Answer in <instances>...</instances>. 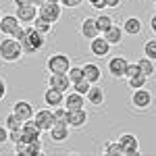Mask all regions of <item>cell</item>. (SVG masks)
Segmentation results:
<instances>
[{"instance_id":"1","label":"cell","mask_w":156,"mask_h":156,"mask_svg":"<svg viewBox=\"0 0 156 156\" xmlns=\"http://www.w3.org/2000/svg\"><path fill=\"white\" fill-rule=\"evenodd\" d=\"M46 46V36L34 29V25H25V37L21 40V48H23V56H36L37 52H42Z\"/></svg>"},{"instance_id":"2","label":"cell","mask_w":156,"mask_h":156,"mask_svg":"<svg viewBox=\"0 0 156 156\" xmlns=\"http://www.w3.org/2000/svg\"><path fill=\"white\" fill-rule=\"evenodd\" d=\"M23 58V48L21 42L15 40L12 36H6L0 40V60L4 62H19Z\"/></svg>"},{"instance_id":"3","label":"cell","mask_w":156,"mask_h":156,"mask_svg":"<svg viewBox=\"0 0 156 156\" xmlns=\"http://www.w3.org/2000/svg\"><path fill=\"white\" fill-rule=\"evenodd\" d=\"M152 92L146 90V87H137V90H131V106L135 110H148L152 106Z\"/></svg>"},{"instance_id":"4","label":"cell","mask_w":156,"mask_h":156,"mask_svg":"<svg viewBox=\"0 0 156 156\" xmlns=\"http://www.w3.org/2000/svg\"><path fill=\"white\" fill-rule=\"evenodd\" d=\"M46 69H48V73H67L71 69V58L67 54H62V52H56V54L48 56Z\"/></svg>"},{"instance_id":"5","label":"cell","mask_w":156,"mask_h":156,"mask_svg":"<svg viewBox=\"0 0 156 156\" xmlns=\"http://www.w3.org/2000/svg\"><path fill=\"white\" fill-rule=\"evenodd\" d=\"M37 15L54 25L60 19V15H62V6H60L58 2H44V4L37 6Z\"/></svg>"},{"instance_id":"6","label":"cell","mask_w":156,"mask_h":156,"mask_svg":"<svg viewBox=\"0 0 156 156\" xmlns=\"http://www.w3.org/2000/svg\"><path fill=\"white\" fill-rule=\"evenodd\" d=\"M123 148V156H135L140 154V140L133 135V133H121L119 140H117Z\"/></svg>"},{"instance_id":"7","label":"cell","mask_w":156,"mask_h":156,"mask_svg":"<svg viewBox=\"0 0 156 156\" xmlns=\"http://www.w3.org/2000/svg\"><path fill=\"white\" fill-rule=\"evenodd\" d=\"M34 121H36V125L42 129V131H50V127L56 123V119H54V110H52L50 106L42 108V110L34 112Z\"/></svg>"},{"instance_id":"8","label":"cell","mask_w":156,"mask_h":156,"mask_svg":"<svg viewBox=\"0 0 156 156\" xmlns=\"http://www.w3.org/2000/svg\"><path fill=\"white\" fill-rule=\"evenodd\" d=\"M110 48H112V46L106 42V37L102 36V34L90 40V52H92L94 56H98V58H106L108 54H110Z\"/></svg>"},{"instance_id":"9","label":"cell","mask_w":156,"mask_h":156,"mask_svg":"<svg viewBox=\"0 0 156 156\" xmlns=\"http://www.w3.org/2000/svg\"><path fill=\"white\" fill-rule=\"evenodd\" d=\"M50 142H54V144H62V142H67L69 137H71V127L67 125V123H60L56 121L52 127H50Z\"/></svg>"},{"instance_id":"10","label":"cell","mask_w":156,"mask_h":156,"mask_svg":"<svg viewBox=\"0 0 156 156\" xmlns=\"http://www.w3.org/2000/svg\"><path fill=\"white\" fill-rule=\"evenodd\" d=\"M87 110L85 108H75V110H69V117H67V125L71 129H83L87 125Z\"/></svg>"},{"instance_id":"11","label":"cell","mask_w":156,"mask_h":156,"mask_svg":"<svg viewBox=\"0 0 156 156\" xmlns=\"http://www.w3.org/2000/svg\"><path fill=\"white\" fill-rule=\"evenodd\" d=\"M48 87H54L58 92H69L71 90V79L67 73H50L48 75Z\"/></svg>"},{"instance_id":"12","label":"cell","mask_w":156,"mask_h":156,"mask_svg":"<svg viewBox=\"0 0 156 156\" xmlns=\"http://www.w3.org/2000/svg\"><path fill=\"white\" fill-rule=\"evenodd\" d=\"M127 65H129V62H127V58H123V56H112V58H108V73H110V77L123 79Z\"/></svg>"},{"instance_id":"13","label":"cell","mask_w":156,"mask_h":156,"mask_svg":"<svg viewBox=\"0 0 156 156\" xmlns=\"http://www.w3.org/2000/svg\"><path fill=\"white\" fill-rule=\"evenodd\" d=\"M21 133H23V142L29 144V142H34V140H40L42 129L36 125L34 119H27V121H23V125H21Z\"/></svg>"},{"instance_id":"14","label":"cell","mask_w":156,"mask_h":156,"mask_svg":"<svg viewBox=\"0 0 156 156\" xmlns=\"http://www.w3.org/2000/svg\"><path fill=\"white\" fill-rule=\"evenodd\" d=\"M104 100H106L104 90H102L98 83L90 85V90H87V94H85V102H87V104H92V106H102V104H104Z\"/></svg>"},{"instance_id":"15","label":"cell","mask_w":156,"mask_h":156,"mask_svg":"<svg viewBox=\"0 0 156 156\" xmlns=\"http://www.w3.org/2000/svg\"><path fill=\"white\" fill-rule=\"evenodd\" d=\"M17 19L21 21V23L29 25L34 23V19L37 17V6H34V4H21V6H17Z\"/></svg>"},{"instance_id":"16","label":"cell","mask_w":156,"mask_h":156,"mask_svg":"<svg viewBox=\"0 0 156 156\" xmlns=\"http://www.w3.org/2000/svg\"><path fill=\"white\" fill-rule=\"evenodd\" d=\"M79 34L83 40H92V37L100 36L98 31V25H96V17H85L81 21V27H79Z\"/></svg>"},{"instance_id":"17","label":"cell","mask_w":156,"mask_h":156,"mask_svg":"<svg viewBox=\"0 0 156 156\" xmlns=\"http://www.w3.org/2000/svg\"><path fill=\"white\" fill-rule=\"evenodd\" d=\"M12 112L21 121L34 119V106H31V102H27V100H17V102L12 104Z\"/></svg>"},{"instance_id":"18","label":"cell","mask_w":156,"mask_h":156,"mask_svg":"<svg viewBox=\"0 0 156 156\" xmlns=\"http://www.w3.org/2000/svg\"><path fill=\"white\" fill-rule=\"evenodd\" d=\"M121 27H123L125 36H140V34L144 31V23H142V19H137V17H127Z\"/></svg>"},{"instance_id":"19","label":"cell","mask_w":156,"mask_h":156,"mask_svg":"<svg viewBox=\"0 0 156 156\" xmlns=\"http://www.w3.org/2000/svg\"><path fill=\"white\" fill-rule=\"evenodd\" d=\"M21 25V21L17 19V15H2L0 19V34L2 36H12V31Z\"/></svg>"},{"instance_id":"20","label":"cell","mask_w":156,"mask_h":156,"mask_svg":"<svg viewBox=\"0 0 156 156\" xmlns=\"http://www.w3.org/2000/svg\"><path fill=\"white\" fill-rule=\"evenodd\" d=\"M83 102H85V96L83 94H79V92H75V90H71V92H67V96H65V108L67 110H75V108H83Z\"/></svg>"},{"instance_id":"21","label":"cell","mask_w":156,"mask_h":156,"mask_svg":"<svg viewBox=\"0 0 156 156\" xmlns=\"http://www.w3.org/2000/svg\"><path fill=\"white\" fill-rule=\"evenodd\" d=\"M102 36L106 37V42L110 44V46H119L121 42H123V36H125V31H123V27L117 23H112L110 25V29H106Z\"/></svg>"},{"instance_id":"22","label":"cell","mask_w":156,"mask_h":156,"mask_svg":"<svg viewBox=\"0 0 156 156\" xmlns=\"http://www.w3.org/2000/svg\"><path fill=\"white\" fill-rule=\"evenodd\" d=\"M65 102V92H58V90H54V87H48L46 92H44V104L50 108L54 106H60Z\"/></svg>"},{"instance_id":"23","label":"cell","mask_w":156,"mask_h":156,"mask_svg":"<svg viewBox=\"0 0 156 156\" xmlns=\"http://www.w3.org/2000/svg\"><path fill=\"white\" fill-rule=\"evenodd\" d=\"M83 77L90 83H100L102 81V71L96 62H83Z\"/></svg>"},{"instance_id":"24","label":"cell","mask_w":156,"mask_h":156,"mask_svg":"<svg viewBox=\"0 0 156 156\" xmlns=\"http://www.w3.org/2000/svg\"><path fill=\"white\" fill-rule=\"evenodd\" d=\"M137 67H140V71L144 73V75L148 77V79H150V77H152V75L156 73L154 60H150L148 56H144V58H140V60H137Z\"/></svg>"},{"instance_id":"25","label":"cell","mask_w":156,"mask_h":156,"mask_svg":"<svg viewBox=\"0 0 156 156\" xmlns=\"http://www.w3.org/2000/svg\"><path fill=\"white\" fill-rule=\"evenodd\" d=\"M31 25H34V29H37V31H40V34H44V36H48L50 31H52V23L46 21V19H42L40 15L34 19V23H31Z\"/></svg>"},{"instance_id":"26","label":"cell","mask_w":156,"mask_h":156,"mask_svg":"<svg viewBox=\"0 0 156 156\" xmlns=\"http://www.w3.org/2000/svg\"><path fill=\"white\" fill-rule=\"evenodd\" d=\"M112 23H115V19H112L110 15H98L96 17V25H98V31H100V34H104L106 29H110Z\"/></svg>"},{"instance_id":"27","label":"cell","mask_w":156,"mask_h":156,"mask_svg":"<svg viewBox=\"0 0 156 156\" xmlns=\"http://www.w3.org/2000/svg\"><path fill=\"white\" fill-rule=\"evenodd\" d=\"M102 154H110V156H123V148H121V144L115 140V142H106L104 144V148H102Z\"/></svg>"},{"instance_id":"28","label":"cell","mask_w":156,"mask_h":156,"mask_svg":"<svg viewBox=\"0 0 156 156\" xmlns=\"http://www.w3.org/2000/svg\"><path fill=\"white\" fill-rule=\"evenodd\" d=\"M44 154V146L40 140H34V142H29L27 144V150H25V156H40Z\"/></svg>"},{"instance_id":"29","label":"cell","mask_w":156,"mask_h":156,"mask_svg":"<svg viewBox=\"0 0 156 156\" xmlns=\"http://www.w3.org/2000/svg\"><path fill=\"white\" fill-rule=\"evenodd\" d=\"M21 125H23V121L19 119L15 112H11V115L4 119V127H6L9 131H12V129H21Z\"/></svg>"},{"instance_id":"30","label":"cell","mask_w":156,"mask_h":156,"mask_svg":"<svg viewBox=\"0 0 156 156\" xmlns=\"http://www.w3.org/2000/svg\"><path fill=\"white\" fill-rule=\"evenodd\" d=\"M146 81H148V77H146L144 73H140V75H135V77H129V79H127V85H129L131 90H137V87H146Z\"/></svg>"},{"instance_id":"31","label":"cell","mask_w":156,"mask_h":156,"mask_svg":"<svg viewBox=\"0 0 156 156\" xmlns=\"http://www.w3.org/2000/svg\"><path fill=\"white\" fill-rule=\"evenodd\" d=\"M69 75V79H71V85L75 81H79V79H83V67H77V65H71V69L67 71Z\"/></svg>"},{"instance_id":"32","label":"cell","mask_w":156,"mask_h":156,"mask_svg":"<svg viewBox=\"0 0 156 156\" xmlns=\"http://www.w3.org/2000/svg\"><path fill=\"white\" fill-rule=\"evenodd\" d=\"M144 56H148L150 60L156 62V40H148L144 44Z\"/></svg>"},{"instance_id":"33","label":"cell","mask_w":156,"mask_h":156,"mask_svg":"<svg viewBox=\"0 0 156 156\" xmlns=\"http://www.w3.org/2000/svg\"><path fill=\"white\" fill-rule=\"evenodd\" d=\"M90 85H92V83L83 77V79H79V81H75V83L71 85V90H75V92H79V94H83V96H85L87 90H90Z\"/></svg>"},{"instance_id":"34","label":"cell","mask_w":156,"mask_h":156,"mask_svg":"<svg viewBox=\"0 0 156 156\" xmlns=\"http://www.w3.org/2000/svg\"><path fill=\"white\" fill-rule=\"evenodd\" d=\"M54 119L60 121V123H67V117H69V110L65 108V104H60V106H54Z\"/></svg>"},{"instance_id":"35","label":"cell","mask_w":156,"mask_h":156,"mask_svg":"<svg viewBox=\"0 0 156 156\" xmlns=\"http://www.w3.org/2000/svg\"><path fill=\"white\" fill-rule=\"evenodd\" d=\"M140 67H137V62H129L127 65V69H125V79H129V77H135V75H140Z\"/></svg>"},{"instance_id":"36","label":"cell","mask_w":156,"mask_h":156,"mask_svg":"<svg viewBox=\"0 0 156 156\" xmlns=\"http://www.w3.org/2000/svg\"><path fill=\"white\" fill-rule=\"evenodd\" d=\"M23 140V133H21V129H12V131H9V142H11L12 146L17 144V142H21Z\"/></svg>"},{"instance_id":"37","label":"cell","mask_w":156,"mask_h":156,"mask_svg":"<svg viewBox=\"0 0 156 156\" xmlns=\"http://www.w3.org/2000/svg\"><path fill=\"white\" fill-rule=\"evenodd\" d=\"M85 0H60V6H65V9H77V6H81Z\"/></svg>"},{"instance_id":"38","label":"cell","mask_w":156,"mask_h":156,"mask_svg":"<svg viewBox=\"0 0 156 156\" xmlns=\"http://www.w3.org/2000/svg\"><path fill=\"white\" fill-rule=\"evenodd\" d=\"M90 6H94L96 11H102V9H106V4H104V0H85Z\"/></svg>"},{"instance_id":"39","label":"cell","mask_w":156,"mask_h":156,"mask_svg":"<svg viewBox=\"0 0 156 156\" xmlns=\"http://www.w3.org/2000/svg\"><path fill=\"white\" fill-rule=\"evenodd\" d=\"M6 142H9V129L4 125H0V146L6 144Z\"/></svg>"},{"instance_id":"40","label":"cell","mask_w":156,"mask_h":156,"mask_svg":"<svg viewBox=\"0 0 156 156\" xmlns=\"http://www.w3.org/2000/svg\"><path fill=\"white\" fill-rule=\"evenodd\" d=\"M4 96H6V81L0 77V100H4Z\"/></svg>"},{"instance_id":"41","label":"cell","mask_w":156,"mask_h":156,"mask_svg":"<svg viewBox=\"0 0 156 156\" xmlns=\"http://www.w3.org/2000/svg\"><path fill=\"white\" fill-rule=\"evenodd\" d=\"M104 4H106L108 9H119V6H121V0H104Z\"/></svg>"},{"instance_id":"42","label":"cell","mask_w":156,"mask_h":156,"mask_svg":"<svg viewBox=\"0 0 156 156\" xmlns=\"http://www.w3.org/2000/svg\"><path fill=\"white\" fill-rule=\"evenodd\" d=\"M15 6H21V4H31V0H12Z\"/></svg>"},{"instance_id":"43","label":"cell","mask_w":156,"mask_h":156,"mask_svg":"<svg viewBox=\"0 0 156 156\" xmlns=\"http://www.w3.org/2000/svg\"><path fill=\"white\" fill-rule=\"evenodd\" d=\"M150 29H152V31L156 34V15L152 17V19H150Z\"/></svg>"},{"instance_id":"44","label":"cell","mask_w":156,"mask_h":156,"mask_svg":"<svg viewBox=\"0 0 156 156\" xmlns=\"http://www.w3.org/2000/svg\"><path fill=\"white\" fill-rule=\"evenodd\" d=\"M31 4L34 6H40V4H44V0H31Z\"/></svg>"},{"instance_id":"45","label":"cell","mask_w":156,"mask_h":156,"mask_svg":"<svg viewBox=\"0 0 156 156\" xmlns=\"http://www.w3.org/2000/svg\"><path fill=\"white\" fill-rule=\"evenodd\" d=\"M44 2H58L60 4V0H44Z\"/></svg>"},{"instance_id":"46","label":"cell","mask_w":156,"mask_h":156,"mask_svg":"<svg viewBox=\"0 0 156 156\" xmlns=\"http://www.w3.org/2000/svg\"><path fill=\"white\" fill-rule=\"evenodd\" d=\"M0 19H2V11H0Z\"/></svg>"}]
</instances>
